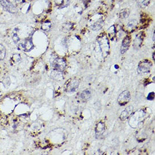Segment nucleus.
Returning <instances> with one entry per match:
<instances>
[{"label": "nucleus", "mask_w": 155, "mask_h": 155, "mask_svg": "<svg viewBox=\"0 0 155 155\" xmlns=\"http://www.w3.org/2000/svg\"><path fill=\"white\" fill-rule=\"evenodd\" d=\"M97 41L103 57H107L110 51V42L107 35L105 33H102L98 36Z\"/></svg>", "instance_id": "2"}, {"label": "nucleus", "mask_w": 155, "mask_h": 155, "mask_svg": "<svg viewBox=\"0 0 155 155\" xmlns=\"http://www.w3.org/2000/svg\"><path fill=\"white\" fill-rule=\"evenodd\" d=\"M0 2L4 10L13 14L17 13V8L8 0H0Z\"/></svg>", "instance_id": "6"}, {"label": "nucleus", "mask_w": 155, "mask_h": 155, "mask_svg": "<svg viewBox=\"0 0 155 155\" xmlns=\"http://www.w3.org/2000/svg\"><path fill=\"white\" fill-rule=\"evenodd\" d=\"M130 15V10L128 8H124L119 13V18L121 19H125L129 17Z\"/></svg>", "instance_id": "14"}, {"label": "nucleus", "mask_w": 155, "mask_h": 155, "mask_svg": "<svg viewBox=\"0 0 155 155\" xmlns=\"http://www.w3.org/2000/svg\"><path fill=\"white\" fill-rule=\"evenodd\" d=\"M15 2L16 4H21L24 1V0H15Z\"/></svg>", "instance_id": "25"}, {"label": "nucleus", "mask_w": 155, "mask_h": 155, "mask_svg": "<svg viewBox=\"0 0 155 155\" xmlns=\"http://www.w3.org/2000/svg\"><path fill=\"white\" fill-rule=\"evenodd\" d=\"M72 28V24L71 23H65L63 25V30L65 32H67L71 30Z\"/></svg>", "instance_id": "21"}, {"label": "nucleus", "mask_w": 155, "mask_h": 155, "mask_svg": "<svg viewBox=\"0 0 155 155\" xmlns=\"http://www.w3.org/2000/svg\"><path fill=\"white\" fill-rule=\"evenodd\" d=\"M6 55V49L2 44H0V60H4Z\"/></svg>", "instance_id": "19"}, {"label": "nucleus", "mask_w": 155, "mask_h": 155, "mask_svg": "<svg viewBox=\"0 0 155 155\" xmlns=\"http://www.w3.org/2000/svg\"><path fill=\"white\" fill-rule=\"evenodd\" d=\"M105 131V124L103 122H99L95 127L96 137V139H101Z\"/></svg>", "instance_id": "9"}, {"label": "nucleus", "mask_w": 155, "mask_h": 155, "mask_svg": "<svg viewBox=\"0 0 155 155\" xmlns=\"http://www.w3.org/2000/svg\"><path fill=\"white\" fill-rule=\"evenodd\" d=\"M98 17L97 18L98 19H96V16H94L93 18H95V21H94L91 27V28L94 30H101L103 25L104 23V19L103 16L102 15H99L98 14Z\"/></svg>", "instance_id": "7"}, {"label": "nucleus", "mask_w": 155, "mask_h": 155, "mask_svg": "<svg viewBox=\"0 0 155 155\" xmlns=\"http://www.w3.org/2000/svg\"><path fill=\"white\" fill-rule=\"evenodd\" d=\"M137 21L136 20H132L127 24V27L130 29H133L137 25Z\"/></svg>", "instance_id": "22"}, {"label": "nucleus", "mask_w": 155, "mask_h": 155, "mask_svg": "<svg viewBox=\"0 0 155 155\" xmlns=\"http://www.w3.org/2000/svg\"><path fill=\"white\" fill-rule=\"evenodd\" d=\"M146 113L144 110L140 109L132 113L129 117V124L132 128H137L139 127L144 122Z\"/></svg>", "instance_id": "1"}, {"label": "nucleus", "mask_w": 155, "mask_h": 155, "mask_svg": "<svg viewBox=\"0 0 155 155\" xmlns=\"http://www.w3.org/2000/svg\"><path fill=\"white\" fill-rule=\"evenodd\" d=\"M130 42H131V37L129 36H127L124 38L121 48V53L122 54H124L127 50V49L129 47Z\"/></svg>", "instance_id": "11"}, {"label": "nucleus", "mask_w": 155, "mask_h": 155, "mask_svg": "<svg viewBox=\"0 0 155 155\" xmlns=\"http://www.w3.org/2000/svg\"><path fill=\"white\" fill-rule=\"evenodd\" d=\"M21 60V56L19 55V54H14L11 58V60L12 61V62L14 63H17L18 62H19L20 60Z\"/></svg>", "instance_id": "20"}, {"label": "nucleus", "mask_w": 155, "mask_h": 155, "mask_svg": "<svg viewBox=\"0 0 155 155\" xmlns=\"http://www.w3.org/2000/svg\"><path fill=\"white\" fill-rule=\"evenodd\" d=\"M13 41L15 44H16L19 41L20 38L16 33H14L13 35Z\"/></svg>", "instance_id": "23"}, {"label": "nucleus", "mask_w": 155, "mask_h": 155, "mask_svg": "<svg viewBox=\"0 0 155 155\" xmlns=\"http://www.w3.org/2000/svg\"><path fill=\"white\" fill-rule=\"evenodd\" d=\"M108 36L111 40H113L114 37L116 35V29L115 25H112L108 30Z\"/></svg>", "instance_id": "16"}, {"label": "nucleus", "mask_w": 155, "mask_h": 155, "mask_svg": "<svg viewBox=\"0 0 155 155\" xmlns=\"http://www.w3.org/2000/svg\"><path fill=\"white\" fill-rule=\"evenodd\" d=\"M153 59L155 60V53L153 54Z\"/></svg>", "instance_id": "27"}, {"label": "nucleus", "mask_w": 155, "mask_h": 155, "mask_svg": "<svg viewBox=\"0 0 155 155\" xmlns=\"http://www.w3.org/2000/svg\"><path fill=\"white\" fill-rule=\"evenodd\" d=\"M154 99H155V93L154 92H151L148 94L147 96L148 100L152 101Z\"/></svg>", "instance_id": "24"}, {"label": "nucleus", "mask_w": 155, "mask_h": 155, "mask_svg": "<svg viewBox=\"0 0 155 155\" xmlns=\"http://www.w3.org/2000/svg\"><path fill=\"white\" fill-rule=\"evenodd\" d=\"M131 96L130 92L128 90H125L119 95L117 101L120 105H125L129 102Z\"/></svg>", "instance_id": "5"}, {"label": "nucleus", "mask_w": 155, "mask_h": 155, "mask_svg": "<svg viewBox=\"0 0 155 155\" xmlns=\"http://www.w3.org/2000/svg\"><path fill=\"white\" fill-rule=\"evenodd\" d=\"M134 107L132 105L128 106L125 109L122 111L120 116V118L121 121H125L131 116L133 112Z\"/></svg>", "instance_id": "10"}, {"label": "nucleus", "mask_w": 155, "mask_h": 155, "mask_svg": "<svg viewBox=\"0 0 155 155\" xmlns=\"http://www.w3.org/2000/svg\"><path fill=\"white\" fill-rule=\"evenodd\" d=\"M152 40H153V41H155V32L154 33V36H153V38H152Z\"/></svg>", "instance_id": "26"}, {"label": "nucleus", "mask_w": 155, "mask_h": 155, "mask_svg": "<svg viewBox=\"0 0 155 155\" xmlns=\"http://www.w3.org/2000/svg\"><path fill=\"white\" fill-rule=\"evenodd\" d=\"M69 0H55V4L61 8H65L69 4Z\"/></svg>", "instance_id": "15"}, {"label": "nucleus", "mask_w": 155, "mask_h": 155, "mask_svg": "<svg viewBox=\"0 0 155 155\" xmlns=\"http://www.w3.org/2000/svg\"><path fill=\"white\" fill-rule=\"evenodd\" d=\"M80 84V81L78 80L73 79L68 82L66 87V90L68 93L74 92L78 89Z\"/></svg>", "instance_id": "8"}, {"label": "nucleus", "mask_w": 155, "mask_h": 155, "mask_svg": "<svg viewBox=\"0 0 155 155\" xmlns=\"http://www.w3.org/2000/svg\"><path fill=\"white\" fill-rule=\"evenodd\" d=\"M149 2H150V0H138V5L139 8H144L147 6Z\"/></svg>", "instance_id": "18"}, {"label": "nucleus", "mask_w": 155, "mask_h": 155, "mask_svg": "<svg viewBox=\"0 0 155 155\" xmlns=\"http://www.w3.org/2000/svg\"><path fill=\"white\" fill-rule=\"evenodd\" d=\"M51 27H52L51 23L49 21H46L42 24L41 29L46 32H48L49 30H50Z\"/></svg>", "instance_id": "17"}, {"label": "nucleus", "mask_w": 155, "mask_h": 155, "mask_svg": "<svg viewBox=\"0 0 155 155\" xmlns=\"http://www.w3.org/2000/svg\"><path fill=\"white\" fill-rule=\"evenodd\" d=\"M93 1H94V0H93Z\"/></svg>", "instance_id": "28"}, {"label": "nucleus", "mask_w": 155, "mask_h": 155, "mask_svg": "<svg viewBox=\"0 0 155 155\" xmlns=\"http://www.w3.org/2000/svg\"><path fill=\"white\" fill-rule=\"evenodd\" d=\"M33 47V45L30 40H27L24 44L19 45V49L24 51H30Z\"/></svg>", "instance_id": "12"}, {"label": "nucleus", "mask_w": 155, "mask_h": 155, "mask_svg": "<svg viewBox=\"0 0 155 155\" xmlns=\"http://www.w3.org/2000/svg\"><path fill=\"white\" fill-rule=\"evenodd\" d=\"M52 67L54 69L59 72H63L66 67V61L62 58H57L54 59L52 62Z\"/></svg>", "instance_id": "4"}, {"label": "nucleus", "mask_w": 155, "mask_h": 155, "mask_svg": "<svg viewBox=\"0 0 155 155\" xmlns=\"http://www.w3.org/2000/svg\"><path fill=\"white\" fill-rule=\"evenodd\" d=\"M80 97L83 102H87L91 97V91L89 90H84L81 94Z\"/></svg>", "instance_id": "13"}, {"label": "nucleus", "mask_w": 155, "mask_h": 155, "mask_svg": "<svg viewBox=\"0 0 155 155\" xmlns=\"http://www.w3.org/2000/svg\"><path fill=\"white\" fill-rule=\"evenodd\" d=\"M152 67V63L147 60L140 62L138 67V72L140 74H148Z\"/></svg>", "instance_id": "3"}]
</instances>
